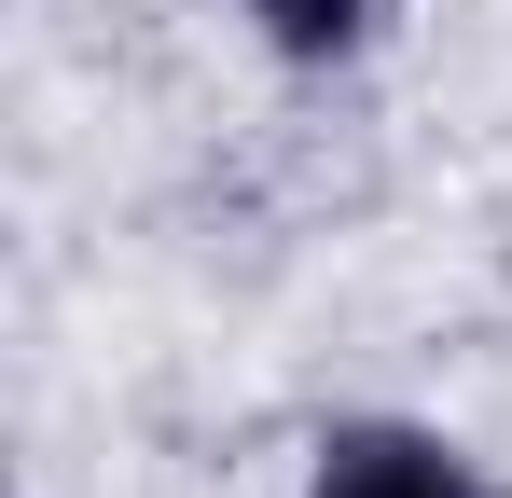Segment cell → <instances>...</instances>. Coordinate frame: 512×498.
I'll list each match as a JSON object with an SVG mask.
<instances>
[{
    "mask_svg": "<svg viewBox=\"0 0 512 498\" xmlns=\"http://www.w3.org/2000/svg\"><path fill=\"white\" fill-rule=\"evenodd\" d=\"M388 14L402 0H236V28H250L277 70H360L388 42Z\"/></svg>",
    "mask_w": 512,
    "mask_h": 498,
    "instance_id": "cell-2",
    "label": "cell"
},
{
    "mask_svg": "<svg viewBox=\"0 0 512 498\" xmlns=\"http://www.w3.org/2000/svg\"><path fill=\"white\" fill-rule=\"evenodd\" d=\"M291 498H512V485L457 429H429V415H333L305 443V485Z\"/></svg>",
    "mask_w": 512,
    "mask_h": 498,
    "instance_id": "cell-1",
    "label": "cell"
}]
</instances>
